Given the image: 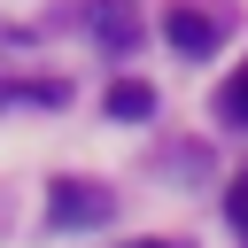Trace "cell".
I'll use <instances>...</instances> for the list:
<instances>
[{
	"label": "cell",
	"mask_w": 248,
	"mask_h": 248,
	"mask_svg": "<svg viewBox=\"0 0 248 248\" xmlns=\"http://www.w3.org/2000/svg\"><path fill=\"white\" fill-rule=\"evenodd\" d=\"M46 217H54L62 232H70V225H101V217H108V194L85 186V178H62V186L46 194Z\"/></svg>",
	"instance_id": "6da1fadb"
},
{
	"label": "cell",
	"mask_w": 248,
	"mask_h": 248,
	"mask_svg": "<svg viewBox=\"0 0 248 248\" xmlns=\"http://www.w3.org/2000/svg\"><path fill=\"white\" fill-rule=\"evenodd\" d=\"M163 31H170V46H178V54H209V46H217V23H209L202 8H170V16H163Z\"/></svg>",
	"instance_id": "7a4b0ae2"
},
{
	"label": "cell",
	"mask_w": 248,
	"mask_h": 248,
	"mask_svg": "<svg viewBox=\"0 0 248 248\" xmlns=\"http://www.w3.org/2000/svg\"><path fill=\"white\" fill-rule=\"evenodd\" d=\"M108 116H116V124H140V116H155V85H140V78H116V85H108Z\"/></svg>",
	"instance_id": "3957f363"
},
{
	"label": "cell",
	"mask_w": 248,
	"mask_h": 248,
	"mask_svg": "<svg viewBox=\"0 0 248 248\" xmlns=\"http://www.w3.org/2000/svg\"><path fill=\"white\" fill-rule=\"evenodd\" d=\"M93 31H101L108 46H132V39H140V16H132V0H93Z\"/></svg>",
	"instance_id": "277c9868"
},
{
	"label": "cell",
	"mask_w": 248,
	"mask_h": 248,
	"mask_svg": "<svg viewBox=\"0 0 248 248\" xmlns=\"http://www.w3.org/2000/svg\"><path fill=\"white\" fill-rule=\"evenodd\" d=\"M16 101H39V108H62L70 93H62L54 78H31V85H0V108H16Z\"/></svg>",
	"instance_id": "5b68a950"
},
{
	"label": "cell",
	"mask_w": 248,
	"mask_h": 248,
	"mask_svg": "<svg viewBox=\"0 0 248 248\" xmlns=\"http://www.w3.org/2000/svg\"><path fill=\"white\" fill-rule=\"evenodd\" d=\"M217 108H225V116H232V124L248 132V62H240V70L225 78V93H217Z\"/></svg>",
	"instance_id": "8992f818"
},
{
	"label": "cell",
	"mask_w": 248,
	"mask_h": 248,
	"mask_svg": "<svg viewBox=\"0 0 248 248\" xmlns=\"http://www.w3.org/2000/svg\"><path fill=\"white\" fill-rule=\"evenodd\" d=\"M225 217H232V225H248V178H232V194H225Z\"/></svg>",
	"instance_id": "52a82bcc"
},
{
	"label": "cell",
	"mask_w": 248,
	"mask_h": 248,
	"mask_svg": "<svg viewBox=\"0 0 248 248\" xmlns=\"http://www.w3.org/2000/svg\"><path fill=\"white\" fill-rule=\"evenodd\" d=\"M132 248H178V240H132Z\"/></svg>",
	"instance_id": "ba28073f"
}]
</instances>
